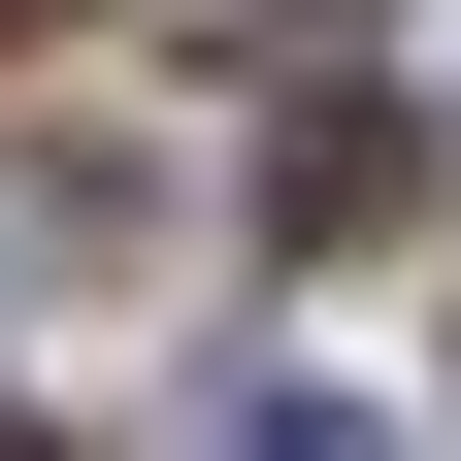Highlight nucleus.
Here are the masks:
<instances>
[{
    "label": "nucleus",
    "instance_id": "obj_3",
    "mask_svg": "<svg viewBox=\"0 0 461 461\" xmlns=\"http://www.w3.org/2000/svg\"><path fill=\"white\" fill-rule=\"evenodd\" d=\"M0 33H67V0H0Z\"/></svg>",
    "mask_w": 461,
    "mask_h": 461
},
{
    "label": "nucleus",
    "instance_id": "obj_4",
    "mask_svg": "<svg viewBox=\"0 0 461 461\" xmlns=\"http://www.w3.org/2000/svg\"><path fill=\"white\" fill-rule=\"evenodd\" d=\"M0 461H33V429H0Z\"/></svg>",
    "mask_w": 461,
    "mask_h": 461
},
{
    "label": "nucleus",
    "instance_id": "obj_2",
    "mask_svg": "<svg viewBox=\"0 0 461 461\" xmlns=\"http://www.w3.org/2000/svg\"><path fill=\"white\" fill-rule=\"evenodd\" d=\"M198 461H395V429H363V395H230Z\"/></svg>",
    "mask_w": 461,
    "mask_h": 461
},
{
    "label": "nucleus",
    "instance_id": "obj_1",
    "mask_svg": "<svg viewBox=\"0 0 461 461\" xmlns=\"http://www.w3.org/2000/svg\"><path fill=\"white\" fill-rule=\"evenodd\" d=\"M264 198H297V230H395V198H429V132H395V99H297V132H264Z\"/></svg>",
    "mask_w": 461,
    "mask_h": 461
}]
</instances>
